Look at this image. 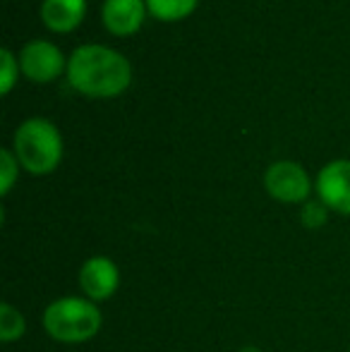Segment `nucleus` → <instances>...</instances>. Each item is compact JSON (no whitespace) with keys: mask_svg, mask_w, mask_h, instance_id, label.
<instances>
[{"mask_svg":"<svg viewBox=\"0 0 350 352\" xmlns=\"http://www.w3.org/2000/svg\"><path fill=\"white\" fill-rule=\"evenodd\" d=\"M67 82L87 98H116L132 84V65L122 53L101 43H85L67 58Z\"/></svg>","mask_w":350,"mask_h":352,"instance_id":"obj_1","label":"nucleus"},{"mask_svg":"<svg viewBox=\"0 0 350 352\" xmlns=\"http://www.w3.org/2000/svg\"><path fill=\"white\" fill-rule=\"evenodd\" d=\"M19 166L29 175H51L63 161V135L48 118H29L14 130L12 146Z\"/></svg>","mask_w":350,"mask_h":352,"instance_id":"obj_2","label":"nucleus"},{"mask_svg":"<svg viewBox=\"0 0 350 352\" xmlns=\"http://www.w3.org/2000/svg\"><path fill=\"white\" fill-rule=\"evenodd\" d=\"M101 326L103 316L96 302H91L89 297H58L43 309V331L58 343H87L96 338Z\"/></svg>","mask_w":350,"mask_h":352,"instance_id":"obj_3","label":"nucleus"},{"mask_svg":"<svg viewBox=\"0 0 350 352\" xmlns=\"http://www.w3.org/2000/svg\"><path fill=\"white\" fill-rule=\"evenodd\" d=\"M264 190L281 204H305L312 192V182L300 163L276 161L264 173Z\"/></svg>","mask_w":350,"mask_h":352,"instance_id":"obj_4","label":"nucleus"},{"mask_svg":"<svg viewBox=\"0 0 350 352\" xmlns=\"http://www.w3.org/2000/svg\"><path fill=\"white\" fill-rule=\"evenodd\" d=\"M19 70L29 82L48 84L67 72V60L56 43L46 38H34L19 51Z\"/></svg>","mask_w":350,"mask_h":352,"instance_id":"obj_5","label":"nucleus"},{"mask_svg":"<svg viewBox=\"0 0 350 352\" xmlns=\"http://www.w3.org/2000/svg\"><path fill=\"white\" fill-rule=\"evenodd\" d=\"M317 197L329 211L350 216V161L336 158L327 163L317 175Z\"/></svg>","mask_w":350,"mask_h":352,"instance_id":"obj_6","label":"nucleus"},{"mask_svg":"<svg viewBox=\"0 0 350 352\" xmlns=\"http://www.w3.org/2000/svg\"><path fill=\"white\" fill-rule=\"evenodd\" d=\"M120 285V269L108 256H89L80 269V287L91 302L111 300Z\"/></svg>","mask_w":350,"mask_h":352,"instance_id":"obj_7","label":"nucleus"},{"mask_svg":"<svg viewBox=\"0 0 350 352\" xmlns=\"http://www.w3.org/2000/svg\"><path fill=\"white\" fill-rule=\"evenodd\" d=\"M146 14L149 10L144 0H103L101 8L103 27L118 38H127L140 32Z\"/></svg>","mask_w":350,"mask_h":352,"instance_id":"obj_8","label":"nucleus"},{"mask_svg":"<svg viewBox=\"0 0 350 352\" xmlns=\"http://www.w3.org/2000/svg\"><path fill=\"white\" fill-rule=\"evenodd\" d=\"M41 22L56 34H70L85 22L87 0H41Z\"/></svg>","mask_w":350,"mask_h":352,"instance_id":"obj_9","label":"nucleus"},{"mask_svg":"<svg viewBox=\"0 0 350 352\" xmlns=\"http://www.w3.org/2000/svg\"><path fill=\"white\" fill-rule=\"evenodd\" d=\"M146 10L159 22H180L197 10L199 0H144Z\"/></svg>","mask_w":350,"mask_h":352,"instance_id":"obj_10","label":"nucleus"},{"mask_svg":"<svg viewBox=\"0 0 350 352\" xmlns=\"http://www.w3.org/2000/svg\"><path fill=\"white\" fill-rule=\"evenodd\" d=\"M24 333H27V319H24V314L17 307L10 305V302H3L0 305V340L3 343H14Z\"/></svg>","mask_w":350,"mask_h":352,"instance_id":"obj_11","label":"nucleus"},{"mask_svg":"<svg viewBox=\"0 0 350 352\" xmlns=\"http://www.w3.org/2000/svg\"><path fill=\"white\" fill-rule=\"evenodd\" d=\"M19 175V161L12 148H0V195L8 197Z\"/></svg>","mask_w":350,"mask_h":352,"instance_id":"obj_12","label":"nucleus"},{"mask_svg":"<svg viewBox=\"0 0 350 352\" xmlns=\"http://www.w3.org/2000/svg\"><path fill=\"white\" fill-rule=\"evenodd\" d=\"M329 218V209L322 204V201H314V199H307L303 204V211H300V223H303L307 230H319V228L327 223Z\"/></svg>","mask_w":350,"mask_h":352,"instance_id":"obj_13","label":"nucleus"},{"mask_svg":"<svg viewBox=\"0 0 350 352\" xmlns=\"http://www.w3.org/2000/svg\"><path fill=\"white\" fill-rule=\"evenodd\" d=\"M0 58H3V72H0L3 87H0V94L8 96V94L12 91L14 82H17V77L22 70H19V58H14V53L10 51V48H3V51H0Z\"/></svg>","mask_w":350,"mask_h":352,"instance_id":"obj_14","label":"nucleus"},{"mask_svg":"<svg viewBox=\"0 0 350 352\" xmlns=\"http://www.w3.org/2000/svg\"><path fill=\"white\" fill-rule=\"evenodd\" d=\"M240 352H259V350H257V348H243Z\"/></svg>","mask_w":350,"mask_h":352,"instance_id":"obj_15","label":"nucleus"}]
</instances>
